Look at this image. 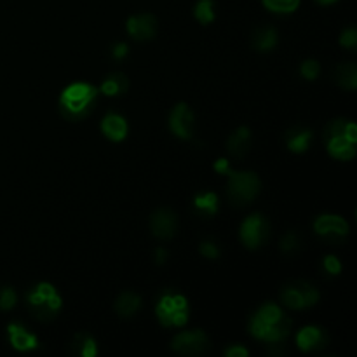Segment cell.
Here are the masks:
<instances>
[{
	"mask_svg": "<svg viewBox=\"0 0 357 357\" xmlns=\"http://www.w3.org/2000/svg\"><path fill=\"white\" fill-rule=\"evenodd\" d=\"M293 321L275 303H264L250 319V333L268 345H281L289 337Z\"/></svg>",
	"mask_w": 357,
	"mask_h": 357,
	"instance_id": "1",
	"label": "cell"
},
{
	"mask_svg": "<svg viewBox=\"0 0 357 357\" xmlns=\"http://www.w3.org/2000/svg\"><path fill=\"white\" fill-rule=\"evenodd\" d=\"M98 94H100V91L93 84H70L68 87H65L61 91V96H59V110H61V115L72 122L89 117L98 103Z\"/></svg>",
	"mask_w": 357,
	"mask_h": 357,
	"instance_id": "2",
	"label": "cell"
},
{
	"mask_svg": "<svg viewBox=\"0 0 357 357\" xmlns=\"http://www.w3.org/2000/svg\"><path fill=\"white\" fill-rule=\"evenodd\" d=\"M324 143L331 157L338 160H352L356 157L357 126L349 119H333L324 128Z\"/></svg>",
	"mask_w": 357,
	"mask_h": 357,
	"instance_id": "3",
	"label": "cell"
},
{
	"mask_svg": "<svg viewBox=\"0 0 357 357\" xmlns=\"http://www.w3.org/2000/svg\"><path fill=\"white\" fill-rule=\"evenodd\" d=\"M26 305L35 319L49 323L59 314L63 300L51 282H38L26 293Z\"/></svg>",
	"mask_w": 357,
	"mask_h": 357,
	"instance_id": "4",
	"label": "cell"
},
{
	"mask_svg": "<svg viewBox=\"0 0 357 357\" xmlns=\"http://www.w3.org/2000/svg\"><path fill=\"white\" fill-rule=\"evenodd\" d=\"M155 316L164 328H183L190 317V305L187 296L167 289L155 305Z\"/></svg>",
	"mask_w": 357,
	"mask_h": 357,
	"instance_id": "5",
	"label": "cell"
},
{
	"mask_svg": "<svg viewBox=\"0 0 357 357\" xmlns=\"http://www.w3.org/2000/svg\"><path fill=\"white\" fill-rule=\"evenodd\" d=\"M227 181V195L236 206H246L257 199L261 190V181L253 171H230Z\"/></svg>",
	"mask_w": 357,
	"mask_h": 357,
	"instance_id": "6",
	"label": "cell"
},
{
	"mask_svg": "<svg viewBox=\"0 0 357 357\" xmlns=\"http://www.w3.org/2000/svg\"><path fill=\"white\" fill-rule=\"evenodd\" d=\"M321 298V293L312 282L295 279L281 289V302L291 310H305L316 305Z\"/></svg>",
	"mask_w": 357,
	"mask_h": 357,
	"instance_id": "7",
	"label": "cell"
},
{
	"mask_svg": "<svg viewBox=\"0 0 357 357\" xmlns=\"http://www.w3.org/2000/svg\"><path fill=\"white\" fill-rule=\"evenodd\" d=\"M314 232L324 241V243H330L333 246L344 243L349 237L351 232V227L345 222L342 216L338 215H319L314 222Z\"/></svg>",
	"mask_w": 357,
	"mask_h": 357,
	"instance_id": "8",
	"label": "cell"
},
{
	"mask_svg": "<svg viewBox=\"0 0 357 357\" xmlns=\"http://www.w3.org/2000/svg\"><path fill=\"white\" fill-rule=\"evenodd\" d=\"M239 236L248 250H258V248H261L267 243L268 236H271L268 220L264 215H260V213L250 215L244 220L243 225H241Z\"/></svg>",
	"mask_w": 357,
	"mask_h": 357,
	"instance_id": "9",
	"label": "cell"
},
{
	"mask_svg": "<svg viewBox=\"0 0 357 357\" xmlns=\"http://www.w3.org/2000/svg\"><path fill=\"white\" fill-rule=\"evenodd\" d=\"M171 349L181 356H202L211 349V342L202 330H188L173 338Z\"/></svg>",
	"mask_w": 357,
	"mask_h": 357,
	"instance_id": "10",
	"label": "cell"
},
{
	"mask_svg": "<svg viewBox=\"0 0 357 357\" xmlns=\"http://www.w3.org/2000/svg\"><path fill=\"white\" fill-rule=\"evenodd\" d=\"M169 128L180 139H190L195 129V115L187 103H176L169 115Z\"/></svg>",
	"mask_w": 357,
	"mask_h": 357,
	"instance_id": "11",
	"label": "cell"
},
{
	"mask_svg": "<svg viewBox=\"0 0 357 357\" xmlns=\"http://www.w3.org/2000/svg\"><path fill=\"white\" fill-rule=\"evenodd\" d=\"M150 230L160 241H169L178 232V216L173 209L159 208L150 216Z\"/></svg>",
	"mask_w": 357,
	"mask_h": 357,
	"instance_id": "12",
	"label": "cell"
},
{
	"mask_svg": "<svg viewBox=\"0 0 357 357\" xmlns=\"http://www.w3.org/2000/svg\"><path fill=\"white\" fill-rule=\"evenodd\" d=\"M126 30L136 42H149L157 35V20L153 14L149 13L136 14L128 20Z\"/></svg>",
	"mask_w": 357,
	"mask_h": 357,
	"instance_id": "13",
	"label": "cell"
},
{
	"mask_svg": "<svg viewBox=\"0 0 357 357\" xmlns=\"http://www.w3.org/2000/svg\"><path fill=\"white\" fill-rule=\"evenodd\" d=\"M330 344V337H328L326 330L319 326H303L302 330L296 333V345L302 352H317V351H323L326 345Z\"/></svg>",
	"mask_w": 357,
	"mask_h": 357,
	"instance_id": "14",
	"label": "cell"
},
{
	"mask_svg": "<svg viewBox=\"0 0 357 357\" xmlns=\"http://www.w3.org/2000/svg\"><path fill=\"white\" fill-rule=\"evenodd\" d=\"M7 335H9L10 345L20 352H30L38 347V338L21 323H10L7 326Z\"/></svg>",
	"mask_w": 357,
	"mask_h": 357,
	"instance_id": "15",
	"label": "cell"
},
{
	"mask_svg": "<svg viewBox=\"0 0 357 357\" xmlns=\"http://www.w3.org/2000/svg\"><path fill=\"white\" fill-rule=\"evenodd\" d=\"M251 145H253V135H251V129L246 128V126L237 128L236 131L229 136V139H227V150H229L230 155L236 157V159L246 157Z\"/></svg>",
	"mask_w": 357,
	"mask_h": 357,
	"instance_id": "16",
	"label": "cell"
},
{
	"mask_svg": "<svg viewBox=\"0 0 357 357\" xmlns=\"http://www.w3.org/2000/svg\"><path fill=\"white\" fill-rule=\"evenodd\" d=\"M128 121H126L122 115L115 114V112L107 114L103 117V121H101V132H103L110 142H122V139H126V136H128Z\"/></svg>",
	"mask_w": 357,
	"mask_h": 357,
	"instance_id": "17",
	"label": "cell"
},
{
	"mask_svg": "<svg viewBox=\"0 0 357 357\" xmlns=\"http://www.w3.org/2000/svg\"><path fill=\"white\" fill-rule=\"evenodd\" d=\"M312 131L305 126H293L286 132V145L293 153H303L309 150L310 142H312Z\"/></svg>",
	"mask_w": 357,
	"mask_h": 357,
	"instance_id": "18",
	"label": "cell"
},
{
	"mask_svg": "<svg viewBox=\"0 0 357 357\" xmlns=\"http://www.w3.org/2000/svg\"><path fill=\"white\" fill-rule=\"evenodd\" d=\"M279 42L278 30L274 26H260L251 35V45L258 52H268L275 49Z\"/></svg>",
	"mask_w": 357,
	"mask_h": 357,
	"instance_id": "19",
	"label": "cell"
},
{
	"mask_svg": "<svg viewBox=\"0 0 357 357\" xmlns=\"http://www.w3.org/2000/svg\"><path fill=\"white\" fill-rule=\"evenodd\" d=\"M70 354L75 357H96L98 344L89 333H75L68 345Z\"/></svg>",
	"mask_w": 357,
	"mask_h": 357,
	"instance_id": "20",
	"label": "cell"
},
{
	"mask_svg": "<svg viewBox=\"0 0 357 357\" xmlns=\"http://www.w3.org/2000/svg\"><path fill=\"white\" fill-rule=\"evenodd\" d=\"M142 305H143L142 296L136 295V293L132 291H124L117 296L114 307L119 317H122V319H129V317H132L139 309H142Z\"/></svg>",
	"mask_w": 357,
	"mask_h": 357,
	"instance_id": "21",
	"label": "cell"
},
{
	"mask_svg": "<svg viewBox=\"0 0 357 357\" xmlns=\"http://www.w3.org/2000/svg\"><path fill=\"white\" fill-rule=\"evenodd\" d=\"M333 82L342 89L354 91L357 87V66L356 63H340L333 70Z\"/></svg>",
	"mask_w": 357,
	"mask_h": 357,
	"instance_id": "22",
	"label": "cell"
},
{
	"mask_svg": "<svg viewBox=\"0 0 357 357\" xmlns=\"http://www.w3.org/2000/svg\"><path fill=\"white\" fill-rule=\"evenodd\" d=\"M129 89V79L121 72H114L105 77L100 86V93L105 96H119Z\"/></svg>",
	"mask_w": 357,
	"mask_h": 357,
	"instance_id": "23",
	"label": "cell"
},
{
	"mask_svg": "<svg viewBox=\"0 0 357 357\" xmlns=\"http://www.w3.org/2000/svg\"><path fill=\"white\" fill-rule=\"evenodd\" d=\"M194 209L201 216H215L218 213V195L215 192H201V194H195Z\"/></svg>",
	"mask_w": 357,
	"mask_h": 357,
	"instance_id": "24",
	"label": "cell"
},
{
	"mask_svg": "<svg viewBox=\"0 0 357 357\" xmlns=\"http://www.w3.org/2000/svg\"><path fill=\"white\" fill-rule=\"evenodd\" d=\"M264 6L267 7L271 13L275 14H291L300 7L302 0H261Z\"/></svg>",
	"mask_w": 357,
	"mask_h": 357,
	"instance_id": "25",
	"label": "cell"
},
{
	"mask_svg": "<svg viewBox=\"0 0 357 357\" xmlns=\"http://www.w3.org/2000/svg\"><path fill=\"white\" fill-rule=\"evenodd\" d=\"M194 16L202 24L213 23L215 21V6H213V0H199L194 9Z\"/></svg>",
	"mask_w": 357,
	"mask_h": 357,
	"instance_id": "26",
	"label": "cell"
},
{
	"mask_svg": "<svg viewBox=\"0 0 357 357\" xmlns=\"http://www.w3.org/2000/svg\"><path fill=\"white\" fill-rule=\"evenodd\" d=\"M279 246H281V251L284 255L298 253L300 246H302V243H300V236L296 232L284 234L281 239V243H279Z\"/></svg>",
	"mask_w": 357,
	"mask_h": 357,
	"instance_id": "27",
	"label": "cell"
},
{
	"mask_svg": "<svg viewBox=\"0 0 357 357\" xmlns=\"http://www.w3.org/2000/svg\"><path fill=\"white\" fill-rule=\"evenodd\" d=\"M300 73H302L303 79L309 80V82L316 80L321 73L319 61H317V59H305V61L300 65Z\"/></svg>",
	"mask_w": 357,
	"mask_h": 357,
	"instance_id": "28",
	"label": "cell"
},
{
	"mask_svg": "<svg viewBox=\"0 0 357 357\" xmlns=\"http://www.w3.org/2000/svg\"><path fill=\"white\" fill-rule=\"evenodd\" d=\"M17 302V295L10 286H2L0 288V310L14 309Z\"/></svg>",
	"mask_w": 357,
	"mask_h": 357,
	"instance_id": "29",
	"label": "cell"
},
{
	"mask_svg": "<svg viewBox=\"0 0 357 357\" xmlns=\"http://www.w3.org/2000/svg\"><path fill=\"white\" fill-rule=\"evenodd\" d=\"M199 253H201L204 258H208V260H218L222 251H220V246L215 243V241L206 239L199 244Z\"/></svg>",
	"mask_w": 357,
	"mask_h": 357,
	"instance_id": "30",
	"label": "cell"
},
{
	"mask_svg": "<svg viewBox=\"0 0 357 357\" xmlns=\"http://www.w3.org/2000/svg\"><path fill=\"white\" fill-rule=\"evenodd\" d=\"M323 268L328 275L337 278L342 272V261L338 260V257H335V255H326V257L323 258Z\"/></svg>",
	"mask_w": 357,
	"mask_h": 357,
	"instance_id": "31",
	"label": "cell"
},
{
	"mask_svg": "<svg viewBox=\"0 0 357 357\" xmlns=\"http://www.w3.org/2000/svg\"><path fill=\"white\" fill-rule=\"evenodd\" d=\"M340 45L342 47L349 49V51H354V49L357 47V30L356 28H347V30L342 31Z\"/></svg>",
	"mask_w": 357,
	"mask_h": 357,
	"instance_id": "32",
	"label": "cell"
},
{
	"mask_svg": "<svg viewBox=\"0 0 357 357\" xmlns=\"http://www.w3.org/2000/svg\"><path fill=\"white\" fill-rule=\"evenodd\" d=\"M227 357H248L250 356V351H248L246 347H243V345H230V347L225 349V352H223Z\"/></svg>",
	"mask_w": 357,
	"mask_h": 357,
	"instance_id": "33",
	"label": "cell"
},
{
	"mask_svg": "<svg viewBox=\"0 0 357 357\" xmlns=\"http://www.w3.org/2000/svg\"><path fill=\"white\" fill-rule=\"evenodd\" d=\"M128 52L129 47L124 42H117V44H114V47H112V56H114L115 59H124L126 56H128Z\"/></svg>",
	"mask_w": 357,
	"mask_h": 357,
	"instance_id": "34",
	"label": "cell"
},
{
	"mask_svg": "<svg viewBox=\"0 0 357 357\" xmlns=\"http://www.w3.org/2000/svg\"><path fill=\"white\" fill-rule=\"evenodd\" d=\"M215 171H218L220 174H229L230 171V162L227 159H218L215 162Z\"/></svg>",
	"mask_w": 357,
	"mask_h": 357,
	"instance_id": "35",
	"label": "cell"
},
{
	"mask_svg": "<svg viewBox=\"0 0 357 357\" xmlns=\"http://www.w3.org/2000/svg\"><path fill=\"white\" fill-rule=\"evenodd\" d=\"M167 260V251L162 250V248H159V250L155 251V264L157 265H164Z\"/></svg>",
	"mask_w": 357,
	"mask_h": 357,
	"instance_id": "36",
	"label": "cell"
},
{
	"mask_svg": "<svg viewBox=\"0 0 357 357\" xmlns=\"http://www.w3.org/2000/svg\"><path fill=\"white\" fill-rule=\"evenodd\" d=\"M317 3H321V6H331V3L338 2V0H316Z\"/></svg>",
	"mask_w": 357,
	"mask_h": 357,
	"instance_id": "37",
	"label": "cell"
}]
</instances>
